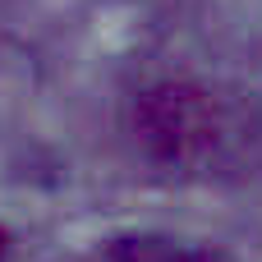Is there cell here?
Segmentation results:
<instances>
[{"instance_id": "2", "label": "cell", "mask_w": 262, "mask_h": 262, "mask_svg": "<svg viewBox=\"0 0 262 262\" xmlns=\"http://www.w3.org/2000/svg\"><path fill=\"white\" fill-rule=\"evenodd\" d=\"M101 262H216L203 249H184L175 239H157V235H134V239H115Z\"/></svg>"}, {"instance_id": "1", "label": "cell", "mask_w": 262, "mask_h": 262, "mask_svg": "<svg viewBox=\"0 0 262 262\" xmlns=\"http://www.w3.org/2000/svg\"><path fill=\"white\" fill-rule=\"evenodd\" d=\"M134 124H138L143 147L157 161H175V166L198 161L216 143V111H212V101L198 88H184V83H166V88L143 92Z\"/></svg>"}, {"instance_id": "3", "label": "cell", "mask_w": 262, "mask_h": 262, "mask_svg": "<svg viewBox=\"0 0 262 262\" xmlns=\"http://www.w3.org/2000/svg\"><path fill=\"white\" fill-rule=\"evenodd\" d=\"M0 253H5V235H0Z\"/></svg>"}]
</instances>
